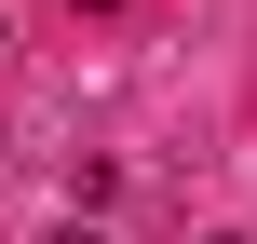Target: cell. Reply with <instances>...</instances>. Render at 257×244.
Masks as SVG:
<instances>
[{"mask_svg":"<svg viewBox=\"0 0 257 244\" xmlns=\"http://www.w3.org/2000/svg\"><path fill=\"white\" fill-rule=\"evenodd\" d=\"M203 244H244V231H203Z\"/></svg>","mask_w":257,"mask_h":244,"instance_id":"obj_3","label":"cell"},{"mask_svg":"<svg viewBox=\"0 0 257 244\" xmlns=\"http://www.w3.org/2000/svg\"><path fill=\"white\" fill-rule=\"evenodd\" d=\"M0 54H14V14H0Z\"/></svg>","mask_w":257,"mask_h":244,"instance_id":"obj_2","label":"cell"},{"mask_svg":"<svg viewBox=\"0 0 257 244\" xmlns=\"http://www.w3.org/2000/svg\"><path fill=\"white\" fill-rule=\"evenodd\" d=\"M54 244H108V231H95V217H68V231H54Z\"/></svg>","mask_w":257,"mask_h":244,"instance_id":"obj_1","label":"cell"}]
</instances>
